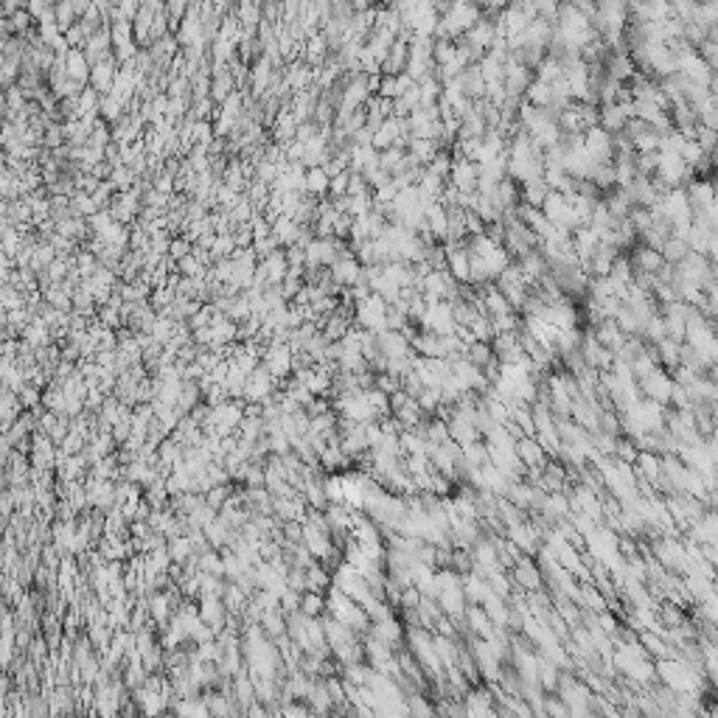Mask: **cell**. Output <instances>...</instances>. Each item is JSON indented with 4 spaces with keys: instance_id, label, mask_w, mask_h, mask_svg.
Masks as SVG:
<instances>
[{
    "instance_id": "5bb4252c",
    "label": "cell",
    "mask_w": 718,
    "mask_h": 718,
    "mask_svg": "<svg viewBox=\"0 0 718 718\" xmlns=\"http://www.w3.org/2000/svg\"><path fill=\"white\" fill-rule=\"evenodd\" d=\"M556 79H561V65H559V59H553V57H541V62L536 65V81H544V84H553Z\"/></svg>"
},
{
    "instance_id": "ac0fdd59",
    "label": "cell",
    "mask_w": 718,
    "mask_h": 718,
    "mask_svg": "<svg viewBox=\"0 0 718 718\" xmlns=\"http://www.w3.org/2000/svg\"><path fill=\"white\" fill-rule=\"evenodd\" d=\"M309 191H315V194H323V191H328V177H326V172L320 166H315L312 172L306 174V183H303Z\"/></svg>"
},
{
    "instance_id": "ba28073f",
    "label": "cell",
    "mask_w": 718,
    "mask_h": 718,
    "mask_svg": "<svg viewBox=\"0 0 718 718\" xmlns=\"http://www.w3.org/2000/svg\"><path fill=\"white\" fill-rule=\"evenodd\" d=\"M511 584L528 589V592H539L541 584H544V581H541V570H539V564H533L530 559H519L517 567H514V578H511Z\"/></svg>"
},
{
    "instance_id": "7c38bea8",
    "label": "cell",
    "mask_w": 718,
    "mask_h": 718,
    "mask_svg": "<svg viewBox=\"0 0 718 718\" xmlns=\"http://www.w3.org/2000/svg\"><path fill=\"white\" fill-rule=\"evenodd\" d=\"M654 351H657V359L668 368V370H673V368H679V343H673V340H659L657 346H654Z\"/></svg>"
},
{
    "instance_id": "9c48e42d",
    "label": "cell",
    "mask_w": 718,
    "mask_h": 718,
    "mask_svg": "<svg viewBox=\"0 0 718 718\" xmlns=\"http://www.w3.org/2000/svg\"><path fill=\"white\" fill-rule=\"evenodd\" d=\"M628 261H631V267H635V272H646V275H654V272L665 264L659 252L651 250V247H646V244H637L635 256H631Z\"/></svg>"
},
{
    "instance_id": "4fadbf2b",
    "label": "cell",
    "mask_w": 718,
    "mask_h": 718,
    "mask_svg": "<svg viewBox=\"0 0 718 718\" xmlns=\"http://www.w3.org/2000/svg\"><path fill=\"white\" fill-rule=\"evenodd\" d=\"M659 256H662V261L665 264H670V267H677L685 256H688V244L685 241H679V239H668L662 247H659Z\"/></svg>"
},
{
    "instance_id": "277c9868",
    "label": "cell",
    "mask_w": 718,
    "mask_h": 718,
    "mask_svg": "<svg viewBox=\"0 0 718 718\" xmlns=\"http://www.w3.org/2000/svg\"><path fill=\"white\" fill-rule=\"evenodd\" d=\"M584 152L592 157L595 163H612L615 152H612V135H606L601 126H592V130L584 132Z\"/></svg>"
},
{
    "instance_id": "e0dca14e",
    "label": "cell",
    "mask_w": 718,
    "mask_h": 718,
    "mask_svg": "<svg viewBox=\"0 0 718 718\" xmlns=\"http://www.w3.org/2000/svg\"><path fill=\"white\" fill-rule=\"evenodd\" d=\"M373 388H376V390H382L385 396H393V393L401 390V379H396V376H390V373H376Z\"/></svg>"
},
{
    "instance_id": "ffe728a7",
    "label": "cell",
    "mask_w": 718,
    "mask_h": 718,
    "mask_svg": "<svg viewBox=\"0 0 718 718\" xmlns=\"http://www.w3.org/2000/svg\"><path fill=\"white\" fill-rule=\"evenodd\" d=\"M286 718H309V712L306 710H301L298 704H292V707H286V712H283Z\"/></svg>"
},
{
    "instance_id": "7a4b0ae2",
    "label": "cell",
    "mask_w": 718,
    "mask_h": 718,
    "mask_svg": "<svg viewBox=\"0 0 718 718\" xmlns=\"http://www.w3.org/2000/svg\"><path fill=\"white\" fill-rule=\"evenodd\" d=\"M637 390L648 399V401H657V404H668L670 401V390H673V379H670V373L668 370H662V368H657V370H651L648 376H643L640 382H637Z\"/></svg>"
},
{
    "instance_id": "3957f363",
    "label": "cell",
    "mask_w": 718,
    "mask_h": 718,
    "mask_svg": "<svg viewBox=\"0 0 718 718\" xmlns=\"http://www.w3.org/2000/svg\"><path fill=\"white\" fill-rule=\"evenodd\" d=\"M359 278H362L359 261L354 259L351 250H343L340 256H337V261L331 264V281H334L337 286H357Z\"/></svg>"
},
{
    "instance_id": "9a60e30c",
    "label": "cell",
    "mask_w": 718,
    "mask_h": 718,
    "mask_svg": "<svg viewBox=\"0 0 718 718\" xmlns=\"http://www.w3.org/2000/svg\"><path fill=\"white\" fill-rule=\"evenodd\" d=\"M469 334H472L475 343H491V340H494L491 320H488V317H477V320L469 326Z\"/></svg>"
},
{
    "instance_id": "2e32d148",
    "label": "cell",
    "mask_w": 718,
    "mask_h": 718,
    "mask_svg": "<svg viewBox=\"0 0 718 718\" xmlns=\"http://www.w3.org/2000/svg\"><path fill=\"white\" fill-rule=\"evenodd\" d=\"M301 609H303V617H317V615H323V609H326V598L320 595V592H309L303 601H301Z\"/></svg>"
},
{
    "instance_id": "8fae6325",
    "label": "cell",
    "mask_w": 718,
    "mask_h": 718,
    "mask_svg": "<svg viewBox=\"0 0 718 718\" xmlns=\"http://www.w3.org/2000/svg\"><path fill=\"white\" fill-rule=\"evenodd\" d=\"M550 84H544V81H530L528 84V90H525V101L530 104V107H541V110H547L550 107Z\"/></svg>"
},
{
    "instance_id": "8992f818",
    "label": "cell",
    "mask_w": 718,
    "mask_h": 718,
    "mask_svg": "<svg viewBox=\"0 0 718 718\" xmlns=\"http://www.w3.org/2000/svg\"><path fill=\"white\" fill-rule=\"evenodd\" d=\"M379 343V354L385 359H396V357H410V337L404 331H379L376 334Z\"/></svg>"
},
{
    "instance_id": "30bf717a",
    "label": "cell",
    "mask_w": 718,
    "mask_h": 718,
    "mask_svg": "<svg viewBox=\"0 0 718 718\" xmlns=\"http://www.w3.org/2000/svg\"><path fill=\"white\" fill-rule=\"evenodd\" d=\"M404 149H407V154H410L418 166H427V163L441 152L438 143H435V141H427V138H410Z\"/></svg>"
},
{
    "instance_id": "52a82bcc",
    "label": "cell",
    "mask_w": 718,
    "mask_h": 718,
    "mask_svg": "<svg viewBox=\"0 0 718 718\" xmlns=\"http://www.w3.org/2000/svg\"><path fill=\"white\" fill-rule=\"evenodd\" d=\"M514 452H517V457H519V463H522V469H539V472L544 469L547 457H544V449L539 446L536 438H519L517 446H514Z\"/></svg>"
},
{
    "instance_id": "6da1fadb",
    "label": "cell",
    "mask_w": 718,
    "mask_h": 718,
    "mask_svg": "<svg viewBox=\"0 0 718 718\" xmlns=\"http://www.w3.org/2000/svg\"><path fill=\"white\" fill-rule=\"evenodd\" d=\"M385 312H388V303L379 298V295L370 292L368 298L362 303H357V309H354V326L362 328V331L379 334V331H385Z\"/></svg>"
},
{
    "instance_id": "5b68a950",
    "label": "cell",
    "mask_w": 718,
    "mask_h": 718,
    "mask_svg": "<svg viewBox=\"0 0 718 718\" xmlns=\"http://www.w3.org/2000/svg\"><path fill=\"white\" fill-rule=\"evenodd\" d=\"M446 183H452L463 194H475L477 191V163L463 160V157H452V172H449Z\"/></svg>"
},
{
    "instance_id": "d6986e66",
    "label": "cell",
    "mask_w": 718,
    "mask_h": 718,
    "mask_svg": "<svg viewBox=\"0 0 718 718\" xmlns=\"http://www.w3.org/2000/svg\"><path fill=\"white\" fill-rule=\"evenodd\" d=\"M348 180H351V172H343V174L331 177V180H328V191H331V194L346 197V191H348Z\"/></svg>"
}]
</instances>
